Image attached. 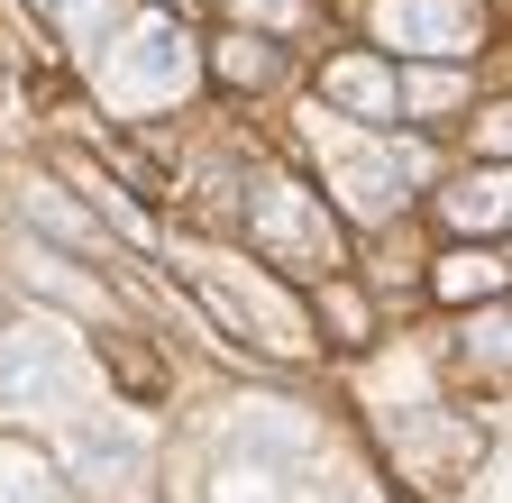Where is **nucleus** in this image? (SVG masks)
<instances>
[{
    "instance_id": "7ed1b4c3",
    "label": "nucleus",
    "mask_w": 512,
    "mask_h": 503,
    "mask_svg": "<svg viewBox=\"0 0 512 503\" xmlns=\"http://www.w3.org/2000/svg\"><path fill=\"white\" fill-rule=\"evenodd\" d=\"M384 37H403L412 55H467L476 0H384Z\"/></svg>"
},
{
    "instance_id": "1a4fd4ad",
    "label": "nucleus",
    "mask_w": 512,
    "mask_h": 503,
    "mask_svg": "<svg viewBox=\"0 0 512 503\" xmlns=\"http://www.w3.org/2000/svg\"><path fill=\"white\" fill-rule=\"evenodd\" d=\"M448 220H458V229H503V165H485L476 183H458V193H448Z\"/></svg>"
},
{
    "instance_id": "423d86ee",
    "label": "nucleus",
    "mask_w": 512,
    "mask_h": 503,
    "mask_svg": "<svg viewBox=\"0 0 512 503\" xmlns=\"http://www.w3.org/2000/svg\"><path fill=\"white\" fill-rule=\"evenodd\" d=\"M101 366L119 375L128 403H165V357H156L138 330H101Z\"/></svg>"
},
{
    "instance_id": "6e6552de",
    "label": "nucleus",
    "mask_w": 512,
    "mask_h": 503,
    "mask_svg": "<svg viewBox=\"0 0 512 503\" xmlns=\"http://www.w3.org/2000/svg\"><path fill=\"white\" fill-rule=\"evenodd\" d=\"M320 330H330V348H366L375 339V302L348 284V266L320 275Z\"/></svg>"
},
{
    "instance_id": "f03ea898",
    "label": "nucleus",
    "mask_w": 512,
    "mask_h": 503,
    "mask_svg": "<svg viewBox=\"0 0 512 503\" xmlns=\"http://www.w3.org/2000/svg\"><path fill=\"white\" fill-rule=\"evenodd\" d=\"M74 394V348H64L55 321H10L0 330V412H28V403H64Z\"/></svg>"
},
{
    "instance_id": "0eeeda50",
    "label": "nucleus",
    "mask_w": 512,
    "mask_h": 503,
    "mask_svg": "<svg viewBox=\"0 0 512 503\" xmlns=\"http://www.w3.org/2000/svg\"><path fill=\"white\" fill-rule=\"evenodd\" d=\"M211 74H220V92H266L284 74V55H275V37H220L211 46Z\"/></svg>"
},
{
    "instance_id": "20e7f679",
    "label": "nucleus",
    "mask_w": 512,
    "mask_h": 503,
    "mask_svg": "<svg viewBox=\"0 0 512 503\" xmlns=\"http://www.w3.org/2000/svg\"><path fill=\"white\" fill-rule=\"evenodd\" d=\"M403 65H384V55H330V101L357 119V129H384V119H403V83H394Z\"/></svg>"
},
{
    "instance_id": "9d476101",
    "label": "nucleus",
    "mask_w": 512,
    "mask_h": 503,
    "mask_svg": "<svg viewBox=\"0 0 512 503\" xmlns=\"http://www.w3.org/2000/svg\"><path fill=\"white\" fill-rule=\"evenodd\" d=\"M28 220H46V238H64V247H83V257H110V238H101V229H83V220H74V211H55V202H46V193H37V202H28ZM110 266H119V257H110Z\"/></svg>"
},
{
    "instance_id": "39448f33",
    "label": "nucleus",
    "mask_w": 512,
    "mask_h": 503,
    "mask_svg": "<svg viewBox=\"0 0 512 503\" xmlns=\"http://www.w3.org/2000/svg\"><path fill=\"white\" fill-rule=\"evenodd\" d=\"M430 293H439L448 311H458V302H494V293H503V257H494V238H485V247H448L439 275H430Z\"/></svg>"
},
{
    "instance_id": "f257e3e1",
    "label": "nucleus",
    "mask_w": 512,
    "mask_h": 503,
    "mask_svg": "<svg viewBox=\"0 0 512 503\" xmlns=\"http://www.w3.org/2000/svg\"><path fill=\"white\" fill-rule=\"evenodd\" d=\"M247 238H256V257H266L275 275H339L348 266V238H339L330 202H320L311 183H293V174H256Z\"/></svg>"
}]
</instances>
